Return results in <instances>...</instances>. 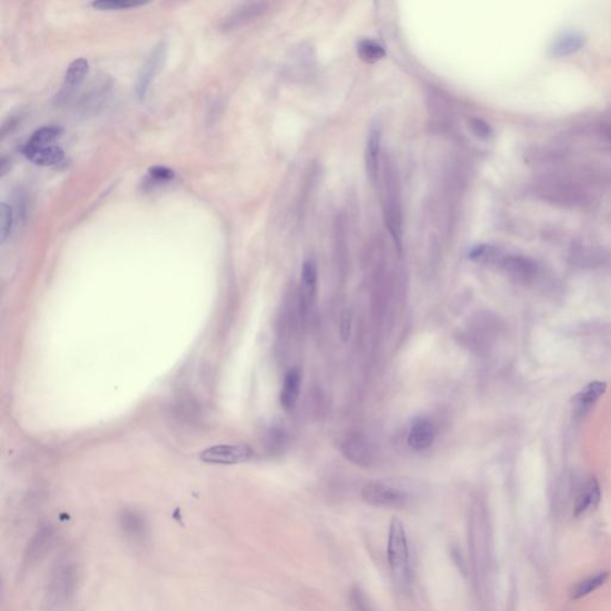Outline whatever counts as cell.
<instances>
[{"label":"cell","mask_w":611,"mask_h":611,"mask_svg":"<svg viewBox=\"0 0 611 611\" xmlns=\"http://www.w3.org/2000/svg\"><path fill=\"white\" fill-rule=\"evenodd\" d=\"M253 455L252 448L245 444H224L206 449L201 452L200 459L207 464H236L248 462Z\"/></svg>","instance_id":"5"},{"label":"cell","mask_w":611,"mask_h":611,"mask_svg":"<svg viewBox=\"0 0 611 611\" xmlns=\"http://www.w3.org/2000/svg\"><path fill=\"white\" fill-rule=\"evenodd\" d=\"M584 44H585V37L579 32H563L560 36L556 37V40L551 46V54L554 56L571 55L573 53L583 48Z\"/></svg>","instance_id":"18"},{"label":"cell","mask_w":611,"mask_h":611,"mask_svg":"<svg viewBox=\"0 0 611 611\" xmlns=\"http://www.w3.org/2000/svg\"><path fill=\"white\" fill-rule=\"evenodd\" d=\"M88 72V62L86 59H76L72 61L65 73L64 84L56 98L59 100H67L68 97L79 88Z\"/></svg>","instance_id":"12"},{"label":"cell","mask_w":611,"mask_h":611,"mask_svg":"<svg viewBox=\"0 0 611 611\" xmlns=\"http://www.w3.org/2000/svg\"><path fill=\"white\" fill-rule=\"evenodd\" d=\"M161 56H163V49H156V52L153 53L152 56L147 61V64L145 65V67L142 68V72H141L137 84H136V92L141 100L145 98L146 93H147L148 85L151 83L153 74L156 72Z\"/></svg>","instance_id":"21"},{"label":"cell","mask_w":611,"mask_h":611,"mask_svg":"<svg viewBox=\"0 0 611 611\" xmlns=\"http://www.w3.org/2000/svg\"><path fill=\"white\" fill-rule=\"evenodd\" d=\"M504 270L512 278L522 283H529L535 280L539 269L534 260L523 256H506L500 260Z\"/></svg>","instance_id":"7"},{"label":"cell","mask_w":611,"mask_h":611,"mask_svg":"<svg viewBox=\"0 0 611 611\" xmlns=\"http://www.w3.org/2000/svg\"><path fill=\"white\" fill-rule=\"evenodd\" d=\"M600 499V488L595 478L585 480L575 497V516H582L595 509Z\"/></svg>","instance_id":"13"},{"label":"cell","mask_w":611,"mask_h":611,"mask_svg":"<svg viewBox=\"0 0 611 611\" xmlns=\"http://www.w3.org/2000/svg\"><path fill=\"white\" fill-rule=\"evenodd\" d=\"M381 140H382V129L380 123L372 124L368 132L367 142H365V170L368 178L372 184L376 183L380 176V161H381Z\"/></svg>","instance_id":"6"},{"label":"cell","mask_w":611,"mask_h":611,"mask_svg":"<svg viewBox=\"0 0 611 611\" xmlns=\"http://www.w3.org/2000/svg\"><path fill=\"white\" fill-rule=\"evenodd\" d=\"M318 269L313 260H306L302 265L301 284H300V306L304 312L312 307L316 294Z\"/></svg>","instance_id":"9"},{"label":"cell","mask_w":611,"mask_h":611,"mask_svg":"<svg viewBox=\"0 0 611 611\" xmlns=\"http://www.w3.org/2000/svg\"><path fill=\"white\" fill-rule=\"evenodd\" d=\"M436 438L435 425L428 418H417L412 424L408 443L416 452H423L431 447Z\"/></svg>","instance_id":"8"},{"label":"cell","mask_w":611,"mask_h":611,"mask_svg":"<svg viewBox=\"0 0 611 611\" xmlns=\"http://www.w3.org/2000/svg\"><path fill=\"white\" fill-rule=\"evenodd\" d=\"M382 187H384V215L386 227L391 234L399 251L403 248V212H401V197H400V184L398 173L394 165L386 160L382 168Z\"/></svg>","instance_id":"1"},{"label":"cell","mask_w":611,"mask_h":611,"mask_svg":"<svg viewBox=\"0 0 611 611\" xmlns=\"http://www.w3.org/2000/svg\"><path fill=\"white\" fill-rule=\"evenodd\" d=\"M607 391V384L600 381H593L587 384L586 387L573 398V406H575V415L577 417H585L589 411L593 408L599 398L603 396Z\"/></svg>","instance_id":"11"},{"label":"cell","mask_w":611,"mask_h":611,"mask_svg":"<svg viewBox=\"0 0 611 611\" xmlns=\"http://www.w3.org/2000/svg\"><path fill=\"white\" fill-rule=\"evenodd\" d=\"M301 389V372L299 369H292L284 377L283 387L281 391V403L286 410H292L299 399Z\"/></svg>","instance_id":"17"},{"label":"cell","mask_w":611,"mask_h":611,"mask_svg":"<svg viewBox=\"0 0 611 611\" xmlns=\"http://www.w3.org/2000/svg\"><path fill=\"white\" fill-rule=\"evenodd\" d=\"M61 132H62V129L60 127H56V126L42 127V128L37 129L36 132L32 133V137L22 148L34 149V148L51 146L52 142H54L61 135Z\"/></svg>","instance_id":"20"},{"label":"cell","mask_w":611,"mask_h":611,"mask_svg":"<svg viewBox=\"0 0 611 611\" xmlns=\"http://www.w3.org/2000/svg\"><path fill=\"white\" fill-rule=\"evenodd\" d=\"M357 53L362 60L374 64L382 60L386 56V51L381 44L372 40H362L357 46Z\"/></svg>","instance_id":"23"},{"label":"cell","mask_w":611,"mask_h":611,"mask_svg":"<svg viewBox=\"0 0 611 611\" xmlns=\"http://www.w3.org/2000/svg\"><path fill=\"white\" fill-rule=\"evenodd\" d=\"M121 528L124 535L134 542H144L147 536V524L141 515L134 511L123 512L121 516Z\"/></svg>","instance_id":"16"},{"label":"cell","mask_w":611,"mask_h":611,"mask_svg":"<svg viewBox=\"0 0 611 611\" xmlns=\"http://www.w3.org/2000/svg\"><path fill=\"white\" fill-rule=\"evenodd\" d=\"M144 5V3H135V1H128V0H100V1H93L92 6L98 10H107V11H112V10H127V8H137Z\"/></svg>","instance_id":"26"},{"label":"cell","mask_w":611,"mask_h":611,"mask_svg":"<svg viewBox=\"0 0 611 611\" xmlns=\"http://www.w3.org/2000/svg\"><path fill=\"white\" fill-rule=\"evenodd\" d=\"M265 8H267V5L263 4V3H251V4L244 5L224 20L222 28L231 30V29L245 25L248 20L260 16L265 11Z\"/></svg>","instance_id":"19"},{"label":"cell","mask_w":611,"mask_h":611,"mask_svg":"<svg viewBox=\"0 0 611 611\" xmlns=\"http://www.w3.org/2000/svg\"><path fill=\"white\" fill-rule=\"evenodd\" d=\"M340 450L354 464L367 466L372 462V452L370 445L360 436H347L340 442Z\"/></svg>","instance_id":"10"},{"label":"cell","mask_w":611,"mask_h":611,"mask_svg":"<svg viewBox=\"0 0 611 611\" xmlns=\"http://www.w3.org/2000/svg\"><path fill=\"white\" fill-rule=\"evenodd\" d=\"M78 573L72 563H64L56 566L49 577L46 587L44 603L49 611H60L67 607L76 593Z\"/></svg>","instance_id":"3"},{"label":"cell","mask_w":611,"mask_h":611,"mask_svg":"<svg viewBox=\"0 0 611 611\" xmlns=\"http://www.w3.org/2000/svg\"><path fill=\"white\" fill-rule=\"evenodd\" d=\"M387 556L394 583L400 589H408L411 577L410 549L406 530L398 517H394L389 525Z\"/></svg>","instance_id":"2"},{"label":"cell","mask_w":611,"mask_h":611,"mask_svg":"<svg viewBox=\"0 0 611 611\" xmlns=\"http://www.w3.org/2000/svg\"><path fill=\"white\" fill-rule=\"evenodd\" d=\"M53 537H54V530L51 525L41 527L40 530H37L32 541L29 542L28 548L25 551V563H32L40 561L52 547Z\"/></svg>","instance_id":"14"},{"label":"cell","mask_w":611,"mask_h":611,"mask_svg":"<svg viewBox=\"0 0 611 611\" xmlns=\"http://www.w3.org/2000/svg\"><path fill=\"white\" fill-rule=\"evenodd\" d=\"M351 330V316L350 313L344 312L340 320V335L344 340H348Z\"/></svg>","instance_id":"29"},{"label":"cell","mask_w":611,"mask_h":611,"mask_svg":"<svg viewBox=\"0 0 611 611\" xmlns=\"http://www.w3.org/2000/svg\"><path fill=\"white\" fill-rule=\"evenodd\" d=\"M349 605L351 611H375L367 593L360 586H354L349 592Z\"/></svg>","instance_id":"24"},{"label":"cell","mask_w":611,"mask_h":611,"mask_svg":"<svg viewBox=\"0 0 611 611\" xmlns=\"http://www.w3.org/2000/svg\"><path fill=\"white\" fill-rule=\"evenodd\" d=\"M607 579H609V572H598L597 575L582 580L572 589V599L583 598L585 596L590 595L591 592L596 591L597 589L604 585Z\"/></svg>","instance_id":"22"},{"label":"cell","mask_w":611,"mask_h":611,"mask_svg":"<svg viewBox=\"0 0 611 611\" xmlns=\"http://www.w3.org/2000/svg\"><path fill=\"white\" fill-rule=\"evenodd\" d=\"M22 153L27 159L32 161L34 164L40 165V166H54V165L60 164L65 156L64 149L59 146H55V145H51V146H46V147L34 148V149L22 148Z\"/></svg>","instance_id":"15"},{"label":"cell","mask_w":611,"mask_h":611,"mask_svg":"<svg viewBox=\"0 0 611 611\" xmlns=\"http://www.w3.org/2000/svg\"><path fill=\"white\" fill-rule=\"evenodd\" d=\"M471 127L473 133L476 134L480 139H488L491 137L492 129L488 126V122L481 120V119H473L471 121Z\"/></svg>","instance_id":"28"},{"label":"cell","mask_w":611,"mask_h":611,"mask_svg":"<svg viewBox=\"0 0 611 611\" xmlns=\"http://www.w3.org/2000/svg\"><path fill=\"white\" fill-rule=\"evenodd\" d=\"M149 182L152 184H163L171 182L175 178V172L165 166H154L148 172Z\"/></svg>","instance_id":"27"},{"label":"cell","mask_w":611,"mask_h":611,"mask_svg":"<svg viewBox=\"0 0 611 611\" xmlns=\"http://www.w3.org/2000/svg\"><path fill=\"white\" fill-rule=\"evenodd\" d=\"M365 503L376 507H399L408 503V492L388 481H372L362 488Z\"/></svg>","instance_id":"4"},{"label":"cell","mask_w":611,"mask_h":611,"mask_svg":"<svg viewBox=\"0 0 611 611\" xmlns=\"http://www.w3.org/2000/svg\"><path fill=\"white\" fill-rule=\"evenodd\" d=\"M13 227V209H11L8 204L1 202V204H0V238H1V244H4L5 241L8 239V236H11Z\"/></svg>","instance_id":"25"}]
</instances>
